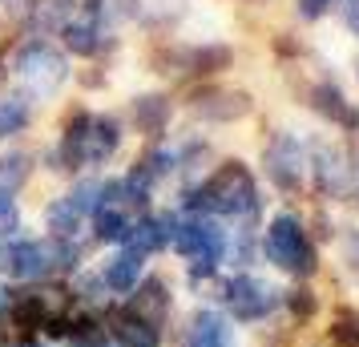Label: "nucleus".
I'll return each mask as SVG.
<instances>
[{
	"instance_id": "obj_1",
	"label": "nucleus",
	"mask_w": 359,
	"mask_h": 347,
	"mask_svg": "<svg viewBox=\"0 0 359 347\" xmlns=\"http://www.w3.org/2000/svg\"><path fill=\"white\" fill-rule=\"evenodd\" d=\"M121 146V121L109 114H73L61 133L57 149V170H81V165H101L109 162Z\"/></svg>"
},
{
	"instance_id": "obj_2",
	"label": "nucleus",
	"mask_w": 359,
	"mask_h": 347,
	"mask_svg": "<svg viewBox=\"0 0 359 347\" xmlns=\"http://www.w3.org/2000/svg\"><path fill=\"white\" fill-rule=\"evenodd\" d=\"M186 210H206V215H226V218H246L259 210V186L250 178L246 162H222L206 182L190 190Z\"/></svg>"
},
{
	"instance_id": "obj_3",
	"label": "nucleus",
	"mask_w": 359,
	"mask_h": 347,
	"mask_svg": "<svg viewBox=\"0 0 359 347\" xmlns=\"http://www.w3.org/2000/svg\"><path fill=\"white\" fill-rule=\"evenodd\" d=\"M262 250L266 259L291 275H315V247L303 234V222L294 215H278L271 226H266V238H262Z\"/></svg>"
},
{
	"instance_id": "obj_4",
	"label": "nucleus",
	"mask_w": 359,
	"mask_h": 347,
	"mask_svg": "<svg viewBox=\"0 0 359 347\" xmlns=\"http://www.w3.org/2000/svg\"><path fill=\"white\" fill-rule=\"evenodd\" d=\"M77 266V247L69 238H25L13 247V271L17 279H49L53 271Z\"/></svg>"
},
{
	"instance_id": "obj_5",
	"label": "nucleus",
	"mask_w": 359,
	"mask_h": 347,
	"mask_svg": "<svg viewBox=\"0 0 359 347\" xmlns=\"http://www.w3.org/2000/svg\"><path fill=\"white\" fill-rule=\"evenodd\" d=\"M17 73H20V81L29 85L33 93L49 97V93H57V89L65 85L69 61L53 49L49 41H25L20 53H17Z\"/></svg>"
},
{
	"instance_id": "obj_6",
	"label": "nucleus",
	"mask_w": 359,
	"mask_h": 347,
	"mask_svg": "<svg viewBox=\"0 0 359 347\" xmlns=\"http://www.w3.org/2000/svg\"><path fill=\"white\" fill-rule=\"evenodd\" d=\"M170 243H174V250L186 254L190 263H214V266H218V259L226 254V234H222V226L210 222V218H190V222H178Z\"/></svg>"
},
{
	"instance_id": "obj_7",
	"label": "nucleus",
	"mask_w": 359,
	"mask_h": 347,
	"mask_svg": "<svg viewBox=\"0 0 359 347\" xmlns=\"http://www.w3.org/2000/svg\"><path fill=\"white\" fill-rule=\"evenodd\" d=\"M222 299H226V307H230L234 319L255 323V319H266V315L275 311L278 291H271L266 283L250 279V275H238V279H230L226 287H222Z\"/></svg>"
},
{
	"instance_id": "obj_8",
	"label": "nucleus",
	"mask_w": 359,
	"mask_h": 347,
	"mask_svg": "<svg viewBox=\"0 0 359 347\" xmlns=\"http://www.w3.org/2000/svg\"><path fill=\"white\" fill-rule=\"evenodd\" d=\"M262 162H266V178L278 190H299L303 186V149H299L291 133H275L266 154H262Z\"/></svg>"
},
{
	"instance_id": "obj_9",
	"label": "nucleus",
	"mask_w": 359,
	"mask_h": 347,
	"mask_svg": "<svg viewBox=\"0 0 359 347\" xmlns=\"http://www.w3.org/2000/svg\"><path fill=\"white\" fill-rule=\"evenodd\" d=\"M190 101H194V114L206 117V121H243L255 109V101H250L246 89H218V85L198 89Z\"/></svg>"
},
{
	"instance_id": "obj_10",
	"label": "nucleus",
	"mask_w": 359,
	"mask_h": 347,
	"mask_svg": "<svg viewBox=\"0 0 359 347\" xmlns=\"http://www.w3.org/2000/svg\"><path fill=\"white\" fill-rule=\"evenodd\" d=\"M311 109L319 117H327V121L343 125V130H359V109L347 101V93L335 81H319L311 89Z\"/></svg>"
},
{
	"instance_id": "obj_11",
	"label": "nucleus",
	"mask_w": 359,
	"mask_h": 347,
	"mask_svg": "<svg viewBox=\"0 0 359 347\" xmlns=\"http://www.w3.org/2000/svg\"><path fill=\"white\" fill-rule=\"evenodd\" d=\"M174 226H178V218H174V215L137 218V222H130V231H126V243H130V250H137V254H154V250L170 247Z\"/></svg>"
},
{
	"instance_id": "obj_12",
	"label": "nucleus",
	"mask_w": 359,
	"mask_h": 347,
	"mask_svg": "<svg viewBox=\"0 0 359 347\" xmlns=\"http://www.w3.org/2000/svg\"><path fill=\"white\" fill-rule=\"evenodd\" d=\"M73 13H77L73 0H25L20 4V17L29 20V29H41V33H61Z\"/></svg>"
},
{
	"instance_id": "obj_13",
	"label": "nucleus",
	"mask_w": 359,
	"mask_h": 347,
	"mask_svg": "<svg viewBox=\"0 0 359 347\" xmlns=\"http://www.w3.org/2000/svg\"><path fill=\"white\" fill-rule=\"evenodd\" d=\"M186 347H234L230 323L218 311H198L186 327Z\"/></svg>"
},
{
	"instance_id": "obj_14",
	"label": "nucleus",
	"mask_w": 359,
	"mask_h": 347,
	"mask_svg": "<svg viewBox=\"0 0 359 347\" xmlns=\"http://www.w3.org/2000/svg\"><path fill=\"white\" fill-rule=\"evenodd\" d=\"M133 125L146 137H162L170 125V97L165 93H142L133 97Z\"/></svg>"
},
{
	"instance_id": "obj_15",
	"label": "nucleus",
	"mask_w": 359,
	"mask_h": 347,
	"mask_svg": "<svg viewBox=\"0 0 359 347\" xmlns=\"http://www.w3.org/2000/svg\"><path fill=\"white\" fill-rule=\"evenodd\" d=\"M315 178L323 194H343L347 190V162L335 146H315Z\"/></svg>"
},
{
	"instance_id": "obj_16",
	"label": "nucleus",
	"mask_w": 359,
	"mask_h": 347,
	"mask_svg": "<svg viewBox=\"0 0 359 347\" xmlns=\"http://www.w3.org/2000/svg\"><path fill=\"white\" fill-rule=\"evenodd\" d=\"M142 259H146V254H137V250H121L117 259L105 263V271H101V287H109V291H133L137 279H142V266H146Z\"/></svg>"
},
{
	"instance_id": "obj_17",
	"label": "nucleus",
	"mask_w": 359,
	"mask_h": 347,
	"mask_svg": "<svg viewBox=\"0 0 359 347\" xmlns=\"http://www.w3.org/2000/svg\"><path fill=\"white\" fill-rule=\"evenodd\" d=\"M114 339L121 347H158V327L154 323H146L142 315H133V311H121L114 315Z\"/></svg>"
},
{
	"instance_id": "obj_18",
	"label": "nucleus",
	"mask_w": 359,
	"mask_h": 347,
	"mask_svg": "<svg viewBox=\"0 0 359 347\" xmlns=\"http://www.w3.org/2000/svg\"><path fill=\"white\" fill-rule=\"evenodd\" d=\"M165 311H170V295H165V287L158 279H146L137 287V299H133V315H142L146 323H162Z\"/></svg>"
},
{
	"instance_id": "obj_19",
	"label": "nucleus",
	"mask_w": 359,
	"mask_h": 347,
	"mask_svg": "<svg viewBox=\"0 0 359 347\" xmlns=\"http://www.w3.org/2000/svg\"><path fill=\"white\" fill-rule=\"evenodd\" d=\"M29 178H33V154L13 149V154H4V158H0V194H8V198H13Z\"/></svg>"
},
{
	"instance_id": "obj_20",
	"label": "nucleus",
	"mask_w": 359,
	"mask_h": 347,
	"mask_svg": "<svg viewBox=\"0 0 359 347\" xmlns=\"http://www.w3.org/2000/svg\"><path fill=\"white\" fill-rule=\"evenodd\" d=\"M29 117H33V109H29V101L20 93H0V137L20 133L29 125Z\"/></svg>"
},
{
	"instance_id": "obj_21",
	"label": "nucleus",
	"mask_w": 359,
	"mask_h": 347,
	"mask_svg": "<svg viewBox=\"0 0 359 347\" xmlns=\"http://www.w3.org/2000/svg\"><path fill=\"white\" fill-rule=\"evenodd\" d=\"M81 222H85V218L77 215L65 198H57L49 206V231H53V238H73V234L81 231Z\"/></svg>"
},
{
	"instance_id": "obj_22",
	"label": "nucleus",
	"mask_w": 359,
	"mask_h": 347,
	"mask_svg": "<svg viewBox=\"0 0 359 347\" xmlns=\"http://www.w3.org/2000/svg\"><path fill=\"white\" fill-rule=\"evenodd\" d=\"M93 222H97V238L101 243H121L126 231H130L126 210H93Z\"/></svg>"
},
{
	"instance_id": "obj_23",
	"label": "nucleus",
	"mask_w": 359,
	"mask_h": 347,
	"mask_svg": "<svg viewBox=\"0 0 359 347\" xmlns=\"http://www.w3.org/2000/svg\"><path fill=\"white\" fill-rule=\"evenodd\" d=\"M331 343L335 347H359V315L343 307L331 323Z\"/></svg>"
},
{
	"instance_id": "obj_24",
	"label": "nucleus",
	"mask_w": 359,
	"mask_h": 347,
	"mask_svg": "<svg viewBox=\"0 0 359 347\" xmlns=\"http://www.w3.org/2000/svg\"><path fill=\"white\" fill-rule=\"evenodd\" d=\"M65 202L69 206H73V210H77V215H93V210H97V182H81V186H73V190H69L65 194Z\"/></svg>"
},
{
	"instance_id": "obj_25",
	"label": "nucleus",
	"mask_w": 359,
	"mask_h": 347,
	"mask_svg": "<svg viewBox=\"0 0 359 347\" xmlns=\"http://www.w3.org/2000/svg\"><path fill=\"white\" fill-rule=\"evenodd\" d=\"M287 303H291V311H294V315H303V319H307V315H315V295H311L307 287L291 291V295H287Z\"/></svg>"
},
{
	"instance_id": "obj_26",
	"label": "nucleus",
	"mask_w": 359,
	"mask_h": 347,
	"mask_svg": "<svg viewBox=\"0 0 359 347\" xmlns=\"http://www.w3.org/2000/svg\"><path fill=\"white\" fill-rule=\"evenodd\" d=\"M294 8H299L303 20H319L327 8H331V0H294Z\"/></svg>"
},
{
	"instance_id": "obj_27",
	"label": "nucleus",
	"mask_w": 359,
	"mask_h": 347,
	"mask_svg": "<svg viewBox=\"0 0 359 347\" xmlns=\"http://www.w3.org/2000/svg\"><path fill=\"white\" fill-rule=\"evenodd\" d=\"M13 226H17V202L8 194H0V234H8Z\"/></svg>"
},
{
	"instance_id": "obj_28",
	"label": "nucleus",
	"mask_w": 359,
	"mask_h": 347,
	"mask_svg": "<svg viewBox=\"0 0 359 347\" xmlns=\"http://www.w3.org/2000/svg\"><path fill=\"white\" fill-rule=\"evenodd\" d=\"M343 259H347V266H351V275L359 279V231L347 234V243H343Z\"/></svg>"
},
{
	"instance_id": "obj_29",
	"label": "nucleus",
	"mask_w": 359,
	"mask_h": 347,
	"mask_svg": "<svg viewBox=\"0 0 359 347\" xmlns=\"http://www.w3.org/2000/svg\"><path fill=\"white\" fill-rule=\"evenodd\" d=\"M343 25H347V33L359 36V0H347V8H343Z\"/></svg>"
},
{
	"instance_id": "obj_30",
	"label": "nucleus",
	"mask_w": 359,
	"mask_h": 347,
	"mask_svg": "<svg viewBox=\"0 0 359 347\" xmlns=\"http://www.w3.org/2000/svg\"><path fill=\"white\" fill-rule=\"evenodd\" d=\"M13 247H17V243H8V234H0V271H4V275L13 271Z\"/></svg>"
},
{
	"instance_id": "obj_31",
	"label": "nucleus",
	"mask_w": 359,
	"mask_h": 347,
	"mask_svg": "<svg viewBox=\"0 0 359 347\" xmlns=\"http://www.w3.org/2000/svg\"><path fill=\"white\" fill-rule=\"evenodd\" d=\"M0 315H8V295H0Z\"/></svg>"
},
{
	"instance_id": "obj_32",
	"label": "nucleus",
	"mask_w": 359,
	"mask_h": 347,
	"mask_svg": "<svg viewBox=\"0 0 359 347\" xmlns=\"http://www.w3.org/2000/svg\"><path fill=\"white\" fill-rule=\"evenodd\" d=\"M20 347H45V343H20Z\"/></svg>"
}]
</instances>
